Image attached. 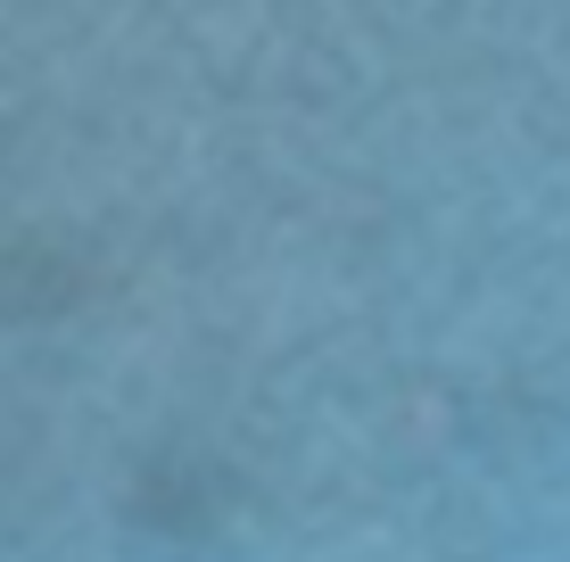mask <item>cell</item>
I'll return each mask as SVG.
<instances>
[]
</instances>
